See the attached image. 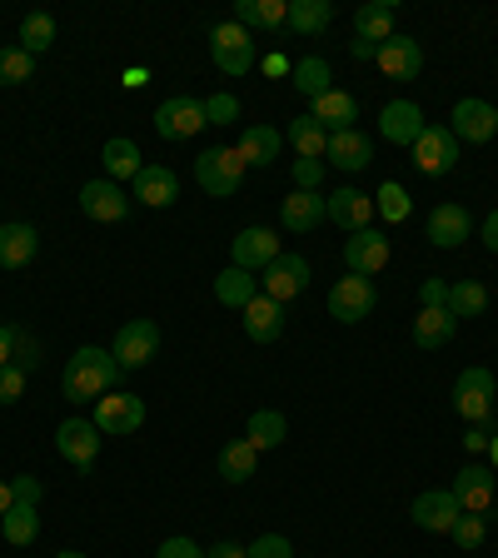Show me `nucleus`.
<instances>
[{
  "instance_id": "nucleus-20",
  "label": "nucleus",
  "mask_w": 498,
  "mask_h": 558,
  "mask_svg": "<svg viewBox=\"0 0 498 558\" xmlns=\"http://www.w3.org/2000/svg\"><path fill=\"white\" fill-rule=\"evenodd\" d=\"M459 499H453L449 488H429V494H418L414 509H409V519L418 523V529H429V534H449L453 519H459Z\"/></svg>"
},
{
  "instance_id": "nucleus-52",
  "label": "nucleus",
  "mask_w": 498,
  "mask_h": 558,
  "mask_svg": "<svg viewBox=\"0 0 498 558\" xmlns=\"http://www.w3.org/2000/svg\"><path fill=\"white\" fill-rule=\"evenodd\" d=\"M484 244L498 255V209H488V220H484Z\"/></svg>"
},
{
  "instance_id": "nucleus-46",
  "label": "nucleus",
  "mask_w": 498,
  "mask_h": 558,
  "mask_svg": "<svg viewBox=\"0 0 498 558\" xmlns=\"http://www.w3.org/2000/svg\"><path fill=\"white\" fill-rule=\"evenodd\" d=\"M418 304H424V310H449V279H424V284H418Z\"/></svg>"
},
{
  "instance_id": "nucleus-27",
  "label": "nucleus",
  "mask_w": 498,
  "mask_h": 558,
  "mask_svg": "<svg viewBox=\"0 0 498 558\" xmlns=\"http://www.w3.org/2000/svg\"><path fill=\"white\" fill-rule=\"evenodd\" d=\"M35 250H40V234H35V225H0V269H21L35 259Z\"/></svg>"
},
{
  "instance_id": "nucleus-56",
  "label": "nucleus",
  "mask_w": 498,
  "mask_h": 558,
  "mask_svg": "<svg viewBox=\"0 0 498 558\" xmlns=\"http://www.w3.org/2000/svg\"><path fill=\"white\" fill-rule=\"evenodd\" d=\"M349 50H354V60H374V56H379V46H369V40H360V35H354V46H349Z\"/></svg>"
},
{
  "instance_id": "nucleus-6",
  "label": "nucleus",
  "mask_w": 498,
  "mask_h": 558,
  "mask_svg": "<svg viewBox=\"0 0 498 558\" xmlns=\"http://www.w3.org/2000/svg\"><path fill=\"white\" fill-rule=\"evenodd\" d=\"M155 130H160V140H190L205 130V100H195V95H170V100L155 110Z\"/></svg>"
},
{
  "instance_id": "nucleus-37",
  "label": "nucleus",
  "mask_w": 498,
  "mask_h": 558,
  "mask_svg": "<svg viewBox=\"0 0 498 558\" xmlns=\"http://www.w3.org/2000/svg\"><path fill=\"white\" fill-rule=\"evenodd\" d=\"M255 464H259V453L250 449V439H234L220 449V478L224 484H244V478H255Z\"/></svg>"
},
{
  "instance_id": "nucleus-19",
  "label": "nucleus",
  "mask_w": 498,
  "mask_h": 558,
  "mask_svg": "<svg viewBox=\"0 0 498 558\" xmlns=\"http://www.w3.org/2000/svg\"><path fill=\"white\" fill-rule=\"evenodd\" d=\"M279 220H284V230L309 234L329 220V199L319 195V190H294V195L279 205Z\"/></svg>"
},
{
  "instance_id": "nucleus-43",
  "label": "nucleus",
  "mask_w": 498,
  "mask_h": 558,
  "mask_svg": "<svg viewBox=\"0 0 498 558\" xmlns=\"http://www.w3.org/2000/svg\"><path fill=\"white\" fill-rule=\"evenodd\" d=\"M449 538L459 548H478L488 538V513H459V519H453V529H449Z\"/></svg>"
},
{
  "instance_id": "nucleus-59",
  "label": "nucleus",
  "mask_w": 498,
  "mask_h": 558,
  "mask_svg": "<svg viewBox=\"0 0 498 558\" xmlns=\"http://www.w3.org/2000/svg\"><path fill=\"white\" fill-rule=\"evenodd\" d=\"M56 558H85V554H75V548H65V554H56Z\"/></svg>"
},
{
  "instance_id": "nucleus-29",
  "label": "nucleus",
  "mask_w": 498,
  "mask_h": 558,
  "mask_svg": "<svg viewBox=\"0 0 498 558\" xmlns=\"http://www.w3.org/2000/svg\"><path fill=\"white\" fill-rule=\"evenodd\" d=\"M309 116L319 120L329 135H339V130H354V120H360V105H354V95L329 90V95H319V100H314Z\"/></svg>"
},
{
  "instance_id": "nucleus-15",
  "label": "nucleus",
  "mask_w": 498,
  "mask_h": 558,
  "mask_svg": "<svg viewBox=\"0 0 498 558\" xmlns=\"http://www.w3.org/2000/svg\"><path fill=\"white\" fill-rule=\"evenodd\" d=\"M374 65L389 75V81H414L418 70H424V50H418L414 35H389L374 56Z\"/></svg>"
},
{
  "instance_id": "nucleus-42",
  "label": "nucleus",
  "mask_w": 498,
  "mask_h": 558,
  "mask_svg": "<svg viewBox=\"0 0 498 558\" xmlns=\"http://www.w3.org/2000/svg\"><path fill=\"white\" fill-rule=\"evenodd\" d=\"M35 75V56H25L21 46L0 50V85H25Z\"/></svg>"
},
{
  "instance_id": "nucleus-31",
  "label": "nucleus",
  "mask_w": 498,
  "mask_h": 558,
  "mask_svg": "<svg viewBox=\"0 0 498 558\" xmlns=\"http://www.w3.org/2000/svg\"><path fill=\"white\" fill-rule=\"evenodd\" d=\"M215 300H220L224 310H244L250 300H259V279L250 275V269L230 265L224 275H215Z\"/></svg>"
},
{
  "instance_id": "nucleus-57",
  "label": "nucleus",
  "mask_w": 498,
  "mask_h": 558,
  "mask_svg": "<svg viewBox=\"0 0 498 558\" xmlns=\"http://www.w3.org/2000/svg\"><path fill=\"white\" fill-rule=\"evenodd\" d=\"M11 504H15V494H11V484H5V478H0V519H5V513H11Z\"/></svg>"
},
{
  "instance_id": "nucleus-41",
  "label": "nucleus",
  "mask_w": 498,
  "mask_h": 558,
  "mask_svg": "<svg viewBox=\"0 0 498 558\" xmlns=\"http://www.w3.org/2000/svg\"><path fill=\"white\" fill-rule=\"evenodd\" d=\"M56 46V21H50L46 11H31L21 21V50L25 56H40V50Z\"/></svg>"
},
{
  "instance_id": "nucleus-47",
  "label": "nucleus",
  "mask_w": 498,
  "mask_h": 558,
  "mask_svg": "<svg viewBox=\"0 0 498 558\" xmlns=\"http://www.w3.org/2000/svg\"><path fill=\"white\" fill-rule=\"evenodd\" d=\"M250 558H294V548H290V538L284 534H265V538L250 544Z\"/></svg>"
},
{
  "instance_id": "nucleus-1",
  "label": "nucleus",
  "mask_w": 498,
  "mask_h": 558,
  "mask_svg": "<svg viewBox=\"0 0 498 558\" xmlns=\"http://www.w3.org/2000/svg\"><path fill=\"white\" fill-rule=\"evenodd\" d=\"M120 364L110 349H75L65 360V374H60V395L70 399V404H90V399H105V395H116V384H120Z\"/></svg>"
},
{
  "instance_id": "nucleus-13",
  "label": "nucleus",
  "mask_w": 498,
  "mask_h": 558,
  "mask_svg": "<svg viewBox=\"0 0 498 558\" xmlns=\"http://www.w3.org/2000/svg\"><path fill=\"white\" fill-rule=\"evenodd\" d=\"M56 449H60V459H70L75 469H90L95 453H100V429H95V418H65L56 429Z\"/></svg>"
},
{
  "instance_id": "nucleus-4",
  "label": "nucleus",
  "mask_w": 498,
  "mask_h": 558,
  "mask_svg": "<svg viewBox=\"0 0 498 558\" xmlns=\"http://www.w3.org/2000/svg\"><path fill=\"white\" fill-rule=\"evenodd\" d=\"M494 395H498L494 374H488L484 364H474V369H464L459 384H453V409H459L469 424H488V414H494Z\"/></svg>"
},
{
  "instance_id": "nucleus-34",
  "label": "nucleus",
  "mask_w": 498,
  "mask_h": 558,
  "mask_svg": "<svg viewBox=\"0 0 498 558\" xmlns=\"http://www.w3.org/2000/svg\"><path fill=\"white\" fill-rule=\"evenodd\" d=\"M453 335H459V319H453L449 310H418V319H414V344L418 349H444Z\"/></svg>"
},
{
  "instance_id": "nucleus-40",
  "label": "nucleus",
  "mask_w": 498,
  "mask_h": 558,
  "mask_svg": "<svg viewBox=\"0 0 498 558\" xmlns=\"http://www.w3.org/2000/svg\"><path fill=\"white\" fill-rule=\"evenodd\" d=\"M488 310V290L478 284V279H459V284H449V314L453 319H474V314Z\"/></svg>"
},
{
  "instance_id": "nucleus-36",
  "label": "nucleus",
  "mask_w": 498,
  "mask_h": 558,
  "mask_svg": "<svg viewBox=\"0 0 498 558\" xmlns=\"http://www.w3.org/2000/svg\"><path fill=\"white\" fill-rule=\"evenodd\" d=\"M329 81H335V70H329V60H325V56H304L300 65H294V90L309 95V100H319V95L335 90Z\"/></svg>"
},
{
  "instance_id": "nucleus-55",
  "label": "nucleus",
  "mask_w": 498,
  "mask_h": 558,
  "mask_svg": "<svg viewBox=\"0 0 498 558\" xmlns=\"http://www.w3.org/2000/svg\"><path fill=\"white\" fill-rule=\"evenodd\" d=\"M464 444H469L474 453H478V449H488V429H484V424H478V429H469V434H464Z\"/></svg>"
},
{
  "instance_id": "nucleus-51",
  "label": "nucleus",
  "mask_w": 498,
  "mask_h": 558,
  "mask_svg": "<svg viewBox=\"0 0 498 558\" xmlns=\"http://www.w3.org/2000/svg\"><path fill=\"white\" fill-rule=\"evenodd\" d=\"M155 558H205V548H199L195 538H165Z\"/></svg>"
},
{
  "instance_id": "nucleus-23",
  "label": "nucleus",
  "mask_w": 498,
  "mask_h": 558,
  "mask_svg": "<svg viewBox=\"0 0 498 558\" xmlns=\"http://www.w3.org/2000/svg\"><path fill=\"white\" fill-rule=\"evenodd\" d=\"M234 25L284 35V25H290V0H240V5H234Z\"/></svg>"
},
{
  "instance_id": "nucleus-16",
  "label": "nucleus",
  "mask_w": 498,
  "mask_h": 558,
  "mask_svg": "<svg viewBox=\"0 0 498 558\" xmlns=\"http://www.w3.org/2000/svg\"><path fill=\"white\" fill-rule=\"evenodd\" d=\"M81 209L100 225H120L130 215V195L116 185V180H90V185L81 190Z\"/></svg>"
},
{
  "instance_id": "nucleus-48",
  "label": "nucleus",
  "mask_w": 498,
  "mask_h": 558,
  "mask_svg": "<svg viewBox=\"0 0 498 558\" xmlns=\"http://www.w3.org/2000/svg\"><path fill=\"white\" fill-rule=\"evenodd\" d=\"M21 395H25V369L5 364V369H0V404H15Z\"/></svg>"
},
{
  "instance_id": "nucleus-38",
  "label": "nucleus",
  "mask_w": 498,
  "mask_h": 558,
  "mask_svg": "<svg viewBox=\"0 0 498 558\" xmlns=\"http://www.w3.org/2000/svg\"><path fill=\"white\" fill-rule=\"evenodd\" d=\"M290 145L300 150V160H319L329 150V130L314 116H300V120H290Z\"/></svg>"
},
{
  "instance_id": "nucleus-50",
  "label": "nucleus",
  "mask_w": 498,
  "mask_h": 558,
  "mask_svg": "<svg viewBox=\"0 0 498 558\" xmlns=\"http://www.w3.org/2000/svg\"><path fill=\"white\" fill-rule=\"evenodd\" d=\"M325 180V160H294V185L300 190H319Z\"/></svg>"
},
{
  "instance_id": "nucleus-53",
  "label": "nucleus",
  "mask_w": 498,
  "mask_h": 558,
  "mask_svg": "<svg viewBox=\"0 0 498 558\" xmlns=\"http://www.w3.org/2000/svg\"><path fill=\"white\" fill-rule=\"evenodd\" d=\"M205 558H250V548H240V544H215Z\"/></svg>"
},
{
  "instance_id": "nucleus-39",
  "label": "nucleus",
  "mask_w": 498,
  "mask_h": 558,
  "mask_svg": "<svg viewBox=\"0 0 498 558\" xmlns=\"http://www.w3.org/2000/svg\"><path fill=\"white\" fill-rule=\"evenodd\" d=\"M0 534H5V544H15V548L35 544V534H40V513H35V504H11V513L0 519Z\"/></svg>"
},
{
  "instance_id": "nucleus-45",
  "label": "nucleus",
  "mask_w": 498,
  "mask_h": 558,
  "mask_svg": "<svg viewBox=\"0 0 498 558\" xmlns=\"http://www.w3.org/2000/svg\"><path fill=\"white\" fill-rule=\"evenodd\" d=\"M234 120H240V100H234V95H209L205 125H234Z\"/></svg>"
},
{
  "instance_id": "nucleus-12",
  "label": "nucleus",
  "mask_w": 498,
  "mask_h": 558,
  "mask_svg": "<svg viewBox=\"0 0 498 558\" xmlns=\"http://www.w3.org/2000/svg\"><path fill=\"white\" fill-rule=\"evenodd\" d=\"M414 160L424 174H449L459 165V140H453L449 125H429L414 140Z\"/></svg>"
},
{
  "instance_id": "nucleus-18",
  "label": "nucleus",
  "mask_w": 498,
  "mask_h": 558,
  "mask_svg": "<svg viewBox=\"0 0 498 558\" xmlns=\"http://www.w3.org/2000/svg\"><path fill=\"white\" fill-rule=\"evenodd\" d=\"M279 255H284V250H279V234L265 230V225H250V230L234 234V265L250 269V275L265 269V265H275Z\"/></svg>"
},
{
  "instance_id": "nucleus-8",
  "label": "nucleus",
  "mask_w": 498,
  "mask_h": 558,
  "mask_svg": "<svg viewBox=\"0 0 498 558\" xmlns=\"http://www.w3.org/2000/svg\"><path fill=\"white\" fill-rule=\"evenodd\" d=\"M139 424H145V399L139 395H105V399H95V429L100 434H135Z\"/></svg>"
},
{
  "instance_id": "nucleus-25",
  "label": "nucleus",
  "mask_w": 498,
  "mask_h": 558,
  "mask_svg": "<svg viewBox=\"0 0 498 558\" xmlns=\"http://www.w3.org/2000/svg\"><path fill=\"white\" fill-rule=\"evenodd\" d=\"M469 230H474V220H469L464 205L429 209V244H439V250H459V244L469 240Z\"/></svg>"
},
{
  "instance_id": "nucleus-14",
  "label": "nucleus",
  "mask_w": 498,
  "mask_h": 558,
  "mask_svg": "<svg viewBox=\"0 0 498 558\" xmlns=\"http://www.w3.org/2000/svg\"><path fill=\"white\" fill-rule=\"evenodd\" d=\"M429 130V120H424V110H418L414 100H389L379 116V135L389 140V145H404V150H414V140Z\"/></svg>"
},
{
  "instance_id": "nucleus-17",
  "label": "nucleus",
  "mask_w": 498,
  "mask_h": 558,
  "mask_svg": "<svg viewBox=\"0 0 498 558\" xmlns=\"http://www.w3.org/2000/svg\"><path fill=\"white\" fill-rule=\"evenodd\" d=\"M449 494L459 499L464 513H488L494 509V474H488V464H464L459 474H453Z\"/></svg>"
},
{
  "instance_id": "nucleus-2",
  "label": "nucleus",
  "mask_w": 498,
  "mask_h": 558,
  "mask_svg": "<svg viewBox=\"0 0 498 558\" xmlns=\"http://www.w3.org/2000/svg\"><path fill=\"white\" fill-rule=\"evenodd\" d=\"M244 170H250V165H244L240 150H230V145H209L205 155H195V180L205 195H234Z\"/></svg>"
},
{
  "instance_id": "nucleus-28",
  "label": "nucleus",
  "mask_w": 498,
  "mask_h": 558,
  "mask_svg": "<svg viewBox=\"0 0 498 558\" xmlns=\"http://www.w3.org/2000/svg\"><path fill=\"white\" fill-rule=\"evenodd\" d=\"M394 0H369V5H360L354 11V35L360 40H369V46H384L389 35H394Z\"/></svg>"
},
{
  "instance_id": "nucleus-21",
  "label": "nucleus",
  "mask_w": 498,
  "mask_h": 558,
  "mask_svg": "<svg viewBox=\"0 0 498 558\" xmlns=\"http://www.w3.org/2000/svg\"><path fill=\"white\" fill-rule=\"evenodd\" d=\"M240 314H244V335L255 339V344H275V339L284 335V304L269 300V294L250 300Z\"/></svg>"
},
{
  "instance_id": "nucleus-33",
  "label": "nucleus",
  "mask_w": 498,
  "mask_h": 558,
  "mask_svg": "<svg viewBox=\"0 0 498 558\" xmlns=\"http://www.w3.org/2000/svg\"><path fill=\"white\" fill-rule=\"evenodd\" d=\"M335 25V5L329 0H290V31L314 40V35H325Z\"/></svg>"
},
{
  "instance_id": "nucleus-58",
  "label": "nucleus",
  "mask_w": 498,
  "mask_h": 558,
  "mask_svg": "<svg viewBox=\"0 0 498 558\" xmlns=\"http://www.w3.org/2000/svg\"><path fill=\"white\" fill-rule=\"evenodd\" d=\"M488 459H494V469H498V434L488 439Z\"/></svg>"
},
{
  "instance_id": "nucleus-7",
  "label": "nucleus",
  "mask_w": 498,
  "mask_h": 558,
  "mask_svg": "<svg viewBox=\"0 0 498 558\" xmlns=\"http://www.w3.org/2000/svg\"><path fill=\"white\" fill-rule=\"evenodd\" d=\"M259 284H265V294L269 300H279V304H290V300H300L304 290H309V259L304 255H279L275 265H265L259 269Z\"/></svg>"
},
{
  "instance_id": "nucleus-9",
  "label": "nucleus",
  "mask_w": 498,
  "mask_h": 558,
  "mask_svg": "<svg viewBox=\"0 0 498 558\" xmlns=\"http://www.w3.org/2000/svg\"><path fill=\"white\" fill-rule=\"evenodd\" d=\"M374 304H379V294H374V284L364 275H349L329 290V314H335L339 325H360V319H369Z\"/></svg>"
},
{
  "instance_id": "nucleus-54",
  "label": "nucleus",
  "mask_w": 498,
  "mask_h": 558,
  "mask_svg": "<svg viewBox=\"0 0 498 558\" xmlns=\"http://www.w3.org/2000/svg\"><path fill=\"white\" fill-rule=\"evenodd\" d=\"M11 349H15V335L5 325H0V369H5V364H11Z\"/></svg>"
},
{
  "instance_id": "nucleus-5",
  "label": "nucleus",
  "mask_w": 498,
  "mask_h": 558,
  "mask_svg": "<svg viewBox=\"0 0 498 558\" xmlns=\"http://www.w3.org/2000/svg\"><path fill=\"white\" fill-rule=\"evenodd\" d=\"M155 349H160V325L155 319H130V325L116 329L110 354H116L120 369H145L155 360Z\"/></svg>"
},
{
  "instance_id": "nucleus-3",
  "label": "nucleus",
  "mask_w": 498,
  "mask_h": 558,
  "mask_svg": "<svg viewBox=\"0 0 498 558\" xmlns=\"http://www.w3.org/2000/svg\"><path fill=\"white\" fill-rule=\"evenodd\" d=\"M209 60H215L224 75H250L259 56H255L250 31H244V25H234V21H224V25H215V31H209Z\"/></svg>"
},
{
  "instance_id": "nucleus-22",
  "label": "nucleus",
  "mask_w": 498,
  "mask_h": 558,
  "mask_svg": "<svg viewBox=\"0 0 498 558\" xmlns=\"http://www.w3.org/2000/svg\"><path fill=\"white\" fill-rule=\"evenodd\" d=\"M329 199V220L339 225V230H349V234H360V230H369V220H374V199L364 195V190H335V195H325Z\"/></svg>"
},
{
  "instance_id": "nucleus-24",
  "label": "nucleus",
  "mask_w": 498,
  "mask_h": 558,
  "mask_svg": "<svg viewBox=\"0 0 498 558\" xmlns=\"http://www.w3.org/2000/svg\"><path fill=\"white\" fill-rule=\"evenodd\" d=\"M135 199L150 209H165L180 199V180H174L170 165H145V170L135 174Z\"/></svg>"
},
{
  "instance_id": "nucleus-11",
  "label": "nucleus",
  "mask_w": 498,
  "mask_h": 558,
  "mask_svg": "<svg viewBox=\"0 0 498 558\" xmlns=\"http://www.w3.org/2000/svg\"><path fill=\"white\" fill-rule=\"evenodd\" d=\"M453 140H469V145H488L498 135V110L488 100H459L449 116Z\"/></svg>"
},
{
  "instance_id": "nucleus-30",
  "label": "nucleus",
  "mask_w": 498,
  "mask_h": 558,
  "mask_svg": "<svg viewBox=\"0 0 498 558\" xmlns=\"http://www.w3.org/2000/svg\"><path fill=\"white\" fill-rule=\"evenodd\" d=\"M244 439H250V449H255V453L279 449V444L290 439V418L279 414V409H255V414H250V429H244Z\"/></svg>"
},
{
  "instance_id": "nucleus-10",
  "label": "nucleus",
  "mask_w": 498,
  "mask_h": 558,
  "mask_svg": "<svg viewBox=\"0 0 498 558\" xmlns=\"http://www.w3.org/2000/svg\"><path fill=\"white\" fill-rule=\"evenodd\" d=\"M344 265H349V275H364V279H374L384 265H389V234L384 230H360V234H349L344 240Z\"/></svg>"
},
{
  "instance_id": "nucleus-35",
  "label": "nucleus",
  "mask_w": 498,
  "mask_h": 558,
  "mask_svg": "<svg viewBox=\"0 0 498 558\" xmlns=\"http://www.w3.org/2000/svg\"><path fill=\"white\" fill-rule=\"evenodd\" d=\"M100 160H105V174H110V180H135V174L145 170V160H139V150H135V140H105Z\"/></svg>"
},
{
  "instance_id": "nucleus-49",
  "label": "nucleus",
  "mask_w": 498,
  "mask_h": 558,
  "mask_svg": "<svg viewBox=\"0 0 498 558\" xmlns=\"http://www.w3.org/2000/svg\"><path fill=\"white\" fill-rule=\"evenodd\" d=\"M11 494H15V504H40L46 484H40L35 474H15V478H11Z\"/></svg>"
},
{
  "instance_id": "nucleus-32",
  "label": "nucleus",
  "mask_w": 498,
  "mask_h": 558,
  "mask_svg": "<svg viewBox=\"0 0 498 558\" xmlns=\"http://www.w3.org/2000/svg\"><path fill=\"white\" fill-rule=\"evenodd\" d=\"M279 145H284V135H279L275 125H250L240 135V145H234V150H240L244 165H275L279 160Z\"/></svg>"
},
{
  "instance_id": "nucleus-26",
  "label": "nucleus",
  "mask_w": 498,
  "mask_h": 558,
  "mask_svg": "<svg viewBox=\"0 0 498 558\" xmlns=\"http://www.w3.org/2000/svg\"><path fill=\"white\" fill-rule=\"evenodd\" d=\"M329 165H335V170H364V165L374 160V140L364 135V130H339V135H329Z\"/></svg>"
},
{
  "instance_id": "nucleus-44",
  "label": "nucleus",
  "mask_w": 498,
  "mask_h": 558,
  "mask_svg": "<svg viewBox=\"0 0 498 558\" xmlns=\"http://www.w3.org/2000/svg\"><path fill=\"white\" fill-rule=\"evenodd\" d=\"M374 209H379L384 220H409V195H404V185H379V195H374Z\"/></svg>"
}]
</instances>
